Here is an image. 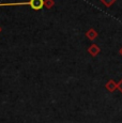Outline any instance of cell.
<instances>
[{"mask_svg":"<svg viewBox=\"0 0 122 123\" xmlns=\"http://www.w3.org/2000/svg\"><path fill=\"white\" fill-rule=\"evenodd\" d=\"M105 87H106V89L108 90L109 92H114L115 90L117 89V84L114 81V80H109V81L106 84V86H105Z\"/></svg>","mask_w":122,"mask_h":123,"instance_id":"277c9868","label":"cell"},{"mask_svg":"<svg viewBox=\"0 0 122 123\" xmlns=\"http://www.w3.org/2000/svg\"><path fill=\"white\" fill-rule=\"evenodd\" d=\"M86 37H88L89 40H91V41H93V40H95L98 37V32L95 31L93 28H91V29H89L88 31L86 32Z\"/></svg>","mask_w":122,"mask_h":123,"instance_id":"3957f363","label":"cell"},{"mask_svg":"<svg viewBox=\"0 0 122 123\" xmlns=\"http://www.w3.org/2000/svg\"><path fill=\"white\" fill-rule=\"evenodd\" d=\"M100 51H101V49H100V47L98 46L97 44H92L90 47L88 48V53L90 54L92 57H95V56H98V54H100Z\"/></svg>","mask_w":122,"mask_h":123,"instance_id":"7a4b0ae2","label":"cell"},{"mask_svg":"<svg viewBox=\"0 0 122 123\" xmlns=\"http://www.w3.org/2000/svg\"><path fill=\"white\" fill-rule=\"evenodd\" d=\"M54 4H55V1H54V0H44V6H45L47 9L53 8Z\"/></svg>","mask_w":122,"mask_h":123,"instance_id":"5b68a950","label":"cell"},{"mask_svg":"<svg viewBox=\"0 0 122 123\" xmlns=\"http://www.w3.org/2000/svg\"><path fill=\"white\" fill-rule=\"evenodd\" d=\"M119 53H120V55L122 56V47H121V48H120V50H119Z\"/></svg>","mask_w":122,"mask_h":123,"instance_id":"ba28073f","label":"cell"},{"mask_svg":"<svg viewBox=\"0 0 122 123\" xmlns=\"http://www.w3.org/2000/svg\"><path fill=\"white\" fill-rule=\"evenodd\" d=\"M30 6L33 10H41L44 6V0H29V1H22V2H6L0 3V6Z\"/></svg>","mask_w":122,"mask_h":123,"instance_id":"6da1fadb","label":"cell"},{"mask_svg":"<svg viewBox=\"0 0 122 123\" xmlns=\"http://www.w3.org/2000/svg\"><path fill=\"white\" fill-rule=\"evenodd\" d=\"M116 1H117V0H101V2H102L104 6H106L107 8L110 6H112V4H114Z\"/></svg>","mask_w":122,"mask_h":123,"instance_id":"8992f818","label":"cell"},{"mask_svg":"<svg viewBox=\"0 0 122 123\" xmlns=\"http://www.w3.org/2000/svg\"><path fill=\"white\" fill-rule=\"evenodd\" d=\"M117 89H119V91H120L121 93H122V79L120 80V82L117 85Z\"/></svg>","mask_w":122,"mask_h":123,"instance_id":"52a82bcc","label":"cell"},{"mask_svg":"<svg viewBox=\"0 0 122 123\" xmlns=\"http://www.w3.org/2000/svg\"><path fill=\"white\" fill-rule=\"evenodd\" d=\"M0 32H1V27H0Z\"/></svg>","mask_w":122,"mask_h":123,"instance_id":"9c48e42d","label":"cell"}]
</instances>
